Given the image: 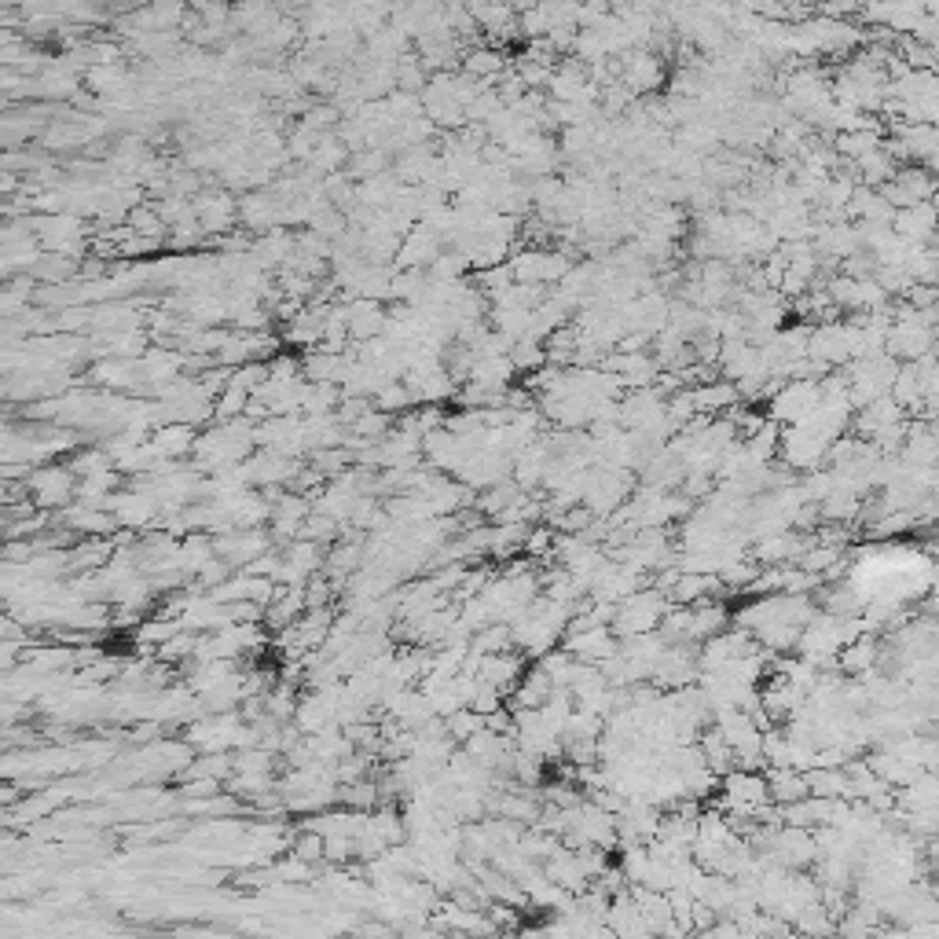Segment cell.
Segmentation results:
<instances>
[{"label":"cell","mask_w":939,"mask_h":939,"mask_svg":"<svg viewBox=\"0 0 939 939\" xmlns=\"http://www.w3.org/2000/svg\"><path fill=\"white\" fill-rule=\"evenodd\" d=\"M881 195L892 202V210H910V206H921L936 195V177L928 169H899L892 177V184H884Z\"/></svg>","instance_id":"1"},{"label":"cell","mask_w":939,"mask_h":939,"mask_svg":"<svg viewBox=\"0 0 939 939\" xmlns=\"http://www.w3.org/2000/svg\"><path fill=\"white\" fill-rule=\"evenodd\" d=\"M74 477H78V474H74L70 466L45 463V466H37L34 474L26 477V492H34L41 507H56V503H67L70 492L78 488V481H74Z\"/></svg>","instance_id":"2"},{"label":"cell","mask_w":939,"mask_h":939,"mask_svg":"<svg viewBox=\"0 0 939 939\" xmlns=\"http://www.w3.org/2000/svg\"><path fill=\"white\" fill-rule=\"evenodd\" d=\"M892 232L910 246H932L928 239L939 235V206L936 202H921L910 210H895Z\"/></svg>","instance_id":"3"},{"label":"cell","mask_w":939,"mask_h":939,"mask_svg":"<svg viewBox=\"0 0 939 939\" xmlns=\"http://www.w3.org/2000/svg\"><path fill=\"white\" fill-rule=\"evenodd\" d=\"M620 78L631 92H650L664 81V67L661 59L650 56V52H628L620 59Z\"/></svg>","instance_id":"4"},{"label":"cell","mask_w":939,"mask_h":939,"mask_svg":"<svg viewBox=\"0 0 939 939\" xmlns=\"http://www.w3.org/2000/svg\"><path fill=\"white\" fill-rule=\"evenodd\" d=\"M855 169L862 173V180H866V188L877 191V184H892V177L899 173V166H895V155L888 151V147H877V151H870V155L862 158V162H855Z\"/></svg>","instance_id":"5"},{"label":"cell","mask_w":939,"mask_h":939,"mask_svg":"<svg viewBox=\"0 0 939 939\" xmlns=\"http://www.w3.org/2000/svg\"><path fill=\"white\" fill-rule=\"evenodd\" d=\"M463 74H470L477 85H488V81H496L503 74V56L496 48H474L463 63Z\"/></svg>","instance_id":"6"},{"label":"cell","mask_w":939,"mask_h":939,"mask_svg":"<svg viewBox=\"0 0 939 939\" xmlns=\"http://www.w3.org/2000/svg\"><path fill=\"white\" fill-rule=\"evenodd\" d=\"M881 147V129H859V133H840L837 136V155L862 162V158Z\"/></svg>","instance_id":"7"},{"label":"cell","mask_w":939,"mask_h":939,"mask_svg":"<svg viewBox=\"0 0 939 939\" xmlns=\"http://www.w3.org/2000/svg\"><path fill=\"white\" fill-rule=\"evenodd\" d=\"M378 411H386V415H397V411H408L411 404H415V397H411V389L404 386V382H393V386H386L382 393L375 397Z\"/></svg>","instance_id":"8"}]
</instances>
